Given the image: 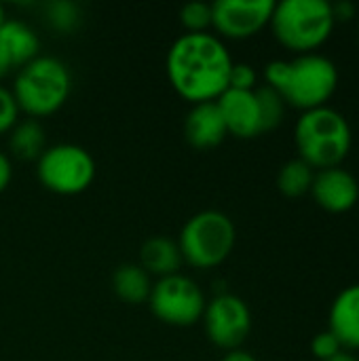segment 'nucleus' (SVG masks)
Wrapping results in <instances>:
<instances>
[{"instance_id":"18","label":"nucleus","mask_w":359,"mask_h":361,"mask_svg":"<svg viewBox=\"0 0 359 361\" xmlns=\"http://www.w3.org/2000/svg\"><path fill=\"white\" fill-rule=\"evenodd\" d=\"M11 152L23 161H38V157L44 152V129L34 118L21 121L11 129L8 140Z\"/></svg>"},{"instance_id":"1","label":"nucleus","mask_w":359,"mask_h":361,"mask_svg":"<svg viewBox=\"0 0 359 361\" xmlns=\"http://www.w3.org/2000/svg\"><path fill=\"white\" fill-rule=\"evenodd\" d=\"M226 44L216 34H184L167 53V78L176 93L197 104L216 102L226 89L233 68Z\"/></svg>"},{"instance_id":"15","label":"nucleus","mask_w":359,"mask_h":361,"mask_svg":"<svg viewBox=\"0 0 359 361\" xmlns=\"http://www.w3.org/2000/svg\"><path fill=\"white\" fill-rule=\"evenodd\" d=\"M0 49L8 57L13 68H23L25 63L38 57L40 40L28 23L6 19L0 27Z\"/></svg>"},{"instance_id":"13","label":"nucleus","mask_w":359,"mask_h":361,"mask_svg":"<svg viewBox=\"0 0 359 361\" xmlns=\"http://www.w3.org/2000/svg\"><path fill=\"white\" fill-rule=\"evenodd\" d=\"M184 135L188 144L199 150L216 148L218 144H222L229 131H226L218 104L207 102V104L193 106L184 121Z\"/></svg>"},{"instance_id":"4","label":"nucleus","mask_w":359,"mask_h":361,"mask_svg":"<svg viewBox=\"0 0 359 361\" xmlns=\"http://www.w3.org/2000/svg\"><path fill=\"white\" fill-rule=\"evenodd\" d=\"M72 76L68 66L51 55H38L23 68H19L13 82V97L21 112L42 118L55 114L70 95Z\"/></svg>"},{"instance_id":"25","label":"nucleus","mask_w":359,"mask_h":361,"mask_svg":"<svg viewBox=\"0 0 359 361\" xmlns=\"http://www.w3.org/2000/svg\"><path fill=\"white\" fill-rule=\"evenodd\" d=\"M311 351H313V355L320 361H328L330 357H334L336 353H341L343 347H341L339 338L330 330H326V332H320L311 341Z\"/></svg>"},{"instance_id":"23","label":"nucleus","mask_w":359,"mask_h":361,"mask_svg":"<svg viewBox=\"0 0 359 361\" xmlns=\"http://www.w3.org/2000/svg\"><path fill=\"white\" fill-rule=\"evenodd\" d=\"M258 82V74L250 63H233L231 68V78H229V89L237 91H254Z\"/></svg>"},{"instance_id":"3","label":"nucleus","mask_w":359,"mask_h":361,"mask_svg":"<svg viewBox=\"0 0 359 361\" xmlns=\"http://www.w3.org/2000/svg\"><path fill=\"white\" fill-rule=\"evenodd\" d=\"M294 142L309 167L322 171L341 167L353 142L349 121L334 108L322 106L303 112L294 127Z\"/></svg>"},{"instance_id":"9","label":"nucleus","mask_w":359,"mask_h":361,"mask_svg":"<svg viewBox=\"0 0 359 361\" xmlns=\"http://www.w3.org/2000/svg\"><path fill=\"white\" fill-rule=\"evenodd\" d=\"M203 326L216 347L235 351L245 343L252 330V313L239 296L220 294L205 305Z\"/></svg>"},{"instance_id":"26","label":"nucleus","mask_w":359,"mask_h":361,"mask_svg":"<svg viewBox=\"0 0 359 361\" xmlns=\"http://www.w3.org/2000/svg\"><path fill=\"white\" fill-rule=\"evenodd\" d=\"M332 13H334V19L336 21H347L355 15V4L343 0V2H334L332 4Z\"/></svg>"},{"instance_id":"30","label":"nucleus","mask_w":359,"mask_h":361,"mask_svg":"<svg viewBox=\"0 0 359 361\" xmlns=\"http://www.w3.org/2000/svg\"><path fill=\"white\" fill-rule=\"evenodd\" d=\"M328 361H359V360L353 355V353H351V351H345V349H343L341 353H336L334 357H330Z\"/></svg>"},{"instance_id":"28","label":"nucleus","mask_w":359,"mask_h":361,"mask_svg":"<svg viewBox=\"0 0 359 361\" xmlns=\"http://www.w3.org/2000/svg\"><path fill=\"white\" fill-rule=\"evenodd\" d=\"M222 361H256L254 355H250L248 351H241V349H235V351H229Z\"/></svg>"},{"instance_id":"21","label":"nucleus","mask_w":359,"mask_h":361,"mask_svg":"<svg viewBox=\"0 0 359 361\" xmlns=\"http://www.w3.org/2000/svg\"><path fill=\"white\" fill-rule=\"evenodd\" d=\"M44 17L49 21V25L57 32H72L78 21H80V8L76 2L70 0H57V2H49L44 6Z\"/></svg>"},{"instance_id":"8","label":"nucleus","mask_w":359,"mask_h":361,"mask_svg":"<svg viewBox=\"0 0 359 361\" xmlns=\"http://www.w3.org/2000/svg\"><path fill=\"white\" fill-rule=\"evenodd\" d=\"M148 305L159 322L176 328H186L203 319L207 302L201 288L190 277L176 273L169 277H161L152 286Z\"/></svg>"},{"instance_id":"31","label":"nucleus","mask_w":359,"mask_h":361,"mask_svg":"<svg viewBox=\"0 0 359 361\" xmlns=\"http://www.w3.org/2000/svg\"><path fill=\"white\" fill-rule=\"evenodd\" d=\"M4 21H6V15H4V8H2V4H0V27L4 25Z\"/></svg>"},{"instance_id":"19","label":"nucleus","mask_w":359,"mask_h":361,"mask_svg":"<svg viewBox=\"0 0 359 361\" xmlns=\"http://www.w3.org/2000/svg\"><path fill=\"white\" fill-rule=\"evenodd\" d=\"M313 178H315V169L309 167L305 161L294 159L281 167V171L277 176V186L286 197H303V195L311 192Z\"/></svg>"},{"instance_id":"11","label":"nucleus","mask_w":359,"mask_h":361,"mask_svg":"<svg viewBox=\"0 0 359 361\" xmlns=\"http://www.w3.org/2000/svg\"><path fill=\"white\" fill-rule=\"evenodd\" d=\"M311 195L315 203L330 214H345L359 201L358 180L343 167L315 171Z\"/></svg>"},{"instance_id":"10","label":"nucleus","mask_w":359,"mask_h":361,"mask_svg":"<svg viewBox=\"0 0 359 361\" xmlns=\"http://www.w3.org/2000/svg\"><path fill=\"white\" fill-rule=\"evenodd\" d=\"M273 8V0H218L212 4V25L224 38H252L271 23Z\"/></svg>"},{"instance_id":"17","label":"nucleus","mask_w":359,"mask_h":361,"mask_svg":"<svg viewBox=\"0 0 359 361\" xmlns=\"http://www.w3.org/2000/svg\"><path fill=\"white\" fill-rule=\"evenodd\" d=\"M112 290L123 302L142 305L150 298L152 281L140 264H123L112 275Z\"/></svg>"},{"instance_id":"7","label":"nucleus","mask_w":359,"mask_h":361,"mask_svg":"<svg viewBox=\"0 0 359 361\" xmlns=\"http://www.w3.org/2000/svg\"><path fill=\"white\" fill-rule=\"evenodd\" d=\"M40 184L55 195L85 192L95 178L93 157L76 144H55L44 148L36 161Z\"/></svg>"},{"instance_id":"27","label":"nucleus","mask_w":359,"mask_h":361,"mask_svg":"<svg viewBox=\"0 0 359 361\" xmlns=\"http://www.w3.org/2000/svg\"><path fill=\"white\" fill-rule=\"evenodd\" d=\"M11 173H13V169H11L8 157L0 152V192L6 190V186H8V182H11Z\"/></svg>"},{"instance_id":"5","label":"nucleus","mask_w":359,"mask_h":361,"mask_svg":"<svg viewBox=\"0 0 359 361\" xmlns=\"http://www.w3.org/2000/svg\"><path fill=\"white\" fill-rule=\"evenodd\" d=\"M271 30L286 49L307 55L315 53L336 25L332 4L326 0H284L275 2Z\"/></svg>"},{"instance_id":"29","label":"nucleus","mask_w":359,"mask_h":361,"mask_svg":"<svg viewBox=\"0 0 359 361\" xmlns=\"http://www.w3.org/2000/svg\"><path fill=\"white\" fill-rule=\"evenodd\" d=\"M11 70H13V66H11V61H8V57L4 55V51L0 49V78L6 76Z\"/></svg>"},{"instance_id":"12","label":"nucleus","mask_w":359,"mask_h":361,"mask_svg":"<svg viewBox=\"0 0 359 361\" xmlns=\"http://www.w3.org/2000/svg\"><path fill=\"white\" fill-rule=\"evenodd\" d=\"M220 114L224 118L226 131L241 140H252L262 133V121H260V108L254 91H237L226 89L216 99Z\"/></svg>"},{"instance_id":"20","label":"nucleus","mask_w":359,"mask_h":361,"mask_svg":"<svg viewBox=\"0 0 359 361\" xmlns=\"http://www.w3.org/2000/svg\"><path fill=\"white\" fill-rule=\"evenodd\" d=\"M256 99L260 108V121H262V133L273 131L275 127L281 125L284 114H286V102L277 91H273L269 85L256 89Z\"/></svg>"},{"instance_id":"14","label":"nucleus","mask_w":359,"mask_h":361,"mask_svg":"<svg viewBox=\"0 0 359 361\" xmlns=\"http://www.w3.org/2000/svg\"><path fill=\"white\" fill-rule=\"evenodd\" d=\"M328 330L345 351L359 349V283L345 288L330 307Z\"/></svg>"},{"instance_id":"22","label":"nucleus","mask_w":359,"mask_h":361,"mask_svg":"<svg viewBox=\"0 0 359 361\" xmlns=\"http://www.w3.org/2000/svg\"><path fill=\"white\" fill-rule=\"evenodd\" d=\"M180 21L188 30V34H201L212 25V4L205 2H188L180 11Z\"/></svg>"},{"instance_id":"2","label":"nucleus","mask_w":359,"mask_h":361,"mask_svg":"<svg viewBox=\"0 0 359 361\" xmlns=\"http://www.w3.org/2000/svg\"><path fill=\"white\" fill-rule=\"evenodd\" d=\"M267 82L281 99L303 112L328 106L339 87V70L332 59L320 53L277 59L264 68Z\"/></svg>"},{"instance_id":"16","label":"nucleus","mask_w":359,"mask_h":361,"mask_svg":"<svg viewBox=\"0 0 359 361\" xmlns=\"http://www.w3.org/2000/svg\"><path fill=\"white\" fill-rule=\"evenodd\" d=\"M182 254L176 241L167 237H150L140 250V267L154 277H169L180 271Z\"/></svg>"},{"instance_id":"24","label":"nucleus","mask_w":359,"mask_h":361,"mask_svg":"<svg viewBox=\"0 0 359 361\" xmlns=\"http://www.w3.org/2000/svg\"><path fill=\"white\" fill-rule=\"evenodd\" d=\"M19 106L13 97V93L4 87H0V133L11 131L19 121Z\"/></svg>"},{"instance_id":"32","label":"nucleus","mask_w":359,"mask_h":361,"mask_svg":"<svg viewBox=\"0 0 359 361\" xmlns=\"http://www.w3.org/2000/svg\"><path fill=\"white\" fill-rule=\"evenodd\" d=\"M358 36H359V34H358Z\"/></svg>"},{"instance_id":"6","label":"nucleus","mask_w":359,"mask_h":361,"mask_svg":"<svg viewBox=\"0 0 359 361\" xmlns=\"http://www.w3.org/2000/svg\"><path fill=\"white\" fill-rule=\"evenodd\" d=\"M237 241V231L233 220L216 209L199 212L180 231L178 247L182 262L195 269H214L222 264Z\"/></svg>"}]
</instances>
